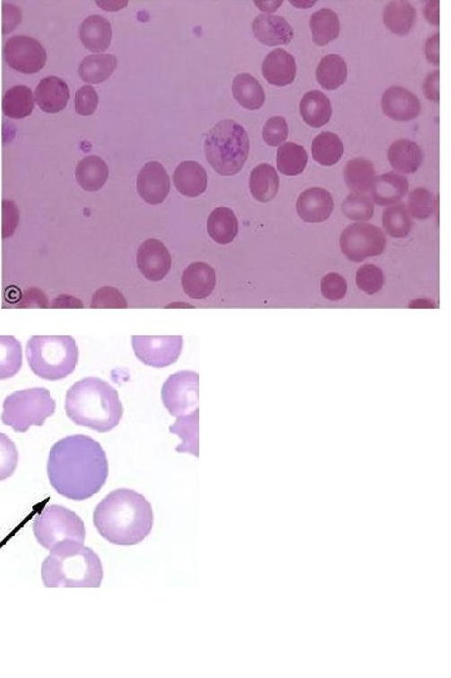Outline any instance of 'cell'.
<instances>
[{
  "mask_svg": "<svg viewBox=\"0 0 451 678\" xmlns=\"http://www.w3.org/2000/svg\"><path fill=\"white\" fill-rule=\"evenodd\" d=\"M47 470L56 493L83 501L100 493L108 479L109 466L100 444L86 435H72L52 447Z\"/></svg>",
  "mask_w": 451,
  "mask_h": 678,
  "instance_id": "1",
  "label": "cell"
},
{
  "mask_svg": "<svg viewBox=\"0 0 451 678\" xmlns=\"http://www.w3.org/2000/svg\"><path fill=\"white\" fill-rule=\"evenodd\" d=\"M93 523L110 544H140L152 532V506L137 491L117 489L98 504Z\"/></svg>",
  "mask_w": 451,
  "mask_h": 678,
  "instance_id": "2",
  "label": "cell"
},
{
  "mask_svg": "<svg viewBox=\"0 0 451 678\" xmlns=\"http://www.w3.org/2000/svg\"><path fill=\"white\" fill-rule=\"evenodd\" d=\"M65 412L75 425L104 434L118 426L123 407L118 392L109 383L88 377L68 390Z\"/></svg>",
  "mask_w": 451,
  "mask_h": 678,
  "instance_id": "3",
  "label": "cell"
},
{
  "mask_svg": "<svg viewBox=\"0 0 451 678\" xmlns=\"http://www.w3.org/2000/svg\"><path fill=\"white\" fill-rule=\"evenodd\" d=\"M47 588H100L103 567L100 557L80 542H63L42 564Z\"/></svg>",
  "mask_w": 451,
  "mask_h": 678,
  "instance_id": "4",
  "label": "cell"
},
{
  "mask_svg": "<svg viewBox=\"0 0 451 678\" xmlns=\"http://www.w3.org/2000/svg\"><path fill=\"white\" fill-rule=\"evenodd\" d=\"M30 370L47 381H61L74 374L78 347L71 336H34L27 343Z\"/></svg>",
  "mask_w": 451,
  "mask_h": 678,
  "instance_id": "5",
  "label": "cell"
},
{
  "mask_svg": "<svg viewBox=\"0 0 451 678\" xmlns=\"http://www.w3.org/2000/svg\"><path fill=\"white\" fill-rule=\"evenodd\" d=\"M204 154L208 163L219 175H238L248 159L250 138L238 122L223 119L208 132Z\"/></svg>",
  "mask_w": 451,
  "mask_h": 678,
  "instance_id": "6",
  "label": "cell"
},
{
  "mask_svg": "<svg viewBox=\"0 0 451 678\" xmlns=\"http://www.w3.org/2000/svg\"><path fill=\"white\" fill-rule=\"evenodd\" d=\"M56 412V401L48 390L15 391L3 403L2 422L15 432H27L31 426H43Z\"/></svg>",
  "mask_w": 451,
  "mask_h": 678,
  "instance_id": "7",
  "label": "cell"
},
{
  "mask_svg": "<svg viewBox=\"0 0 451 678\" xmlns=\"http://www.w3.org/2000/svg\"><path fill=\"white\" fill-rule=\"evenodd\" d=\"M37 542L47 550H52L63 542L86 541V526L77 514L61 506H47L33 523Z\"/></svg>",
  "mask_w": 451,
  "mask_h": 678,
  "instance_id": "8",
  "label": "cell"
},
{
  "mask_svg": "<svg viewBox=\"0 0 451 678\" xmlns=\"http://www.w3.org/2000/svg\"><path fill=\"white\" fill-rule=\"evenodd\" d=\"M385 247L386 238L383 230L371 224H352L340 236V248L343 255L354 263L383 254Z\"/></svg>",
  "mask_w": 451,
  "mask_h": 678,
  "instance_id": "9",
  "label": "cell"
},
{
  "mask_svg": "<svg viewBox=\"0 0 451 678\" xmlns=\"http://www.w3.org/2000/svg\"><path fill=\"white\" fill-rule=\"evenodd\" d=\"M162 401L175 418L198 409L200 376L195 372L182 371L172 374L162 387Z\"/></svg>",
  "mask_w": 451,
  "mask_h": 678,
  "instance_id": "10",
  "label": "cell"
},
{
  "mask_svg": "<svg viewBox=\"0 0 451 678\" xmlns=\"http://www.w3.org/2000/svg\"><path fill=\"white\" fill-rule=\"evenodd\" d=\"M135 356L151 367L163 368L175 364L182 352L181 336H134L132 337Z\"/></svg>",
  "mask_w": 451,
  "mask_h": 678,
  "instance_id": "11",
  "label": "cell"
},
{
  "mask_svg": "<svg viewBox=\"0 0 451 678\" xmlns=\"http://www.w3.org/2000/svg\"><path fill=\"white\" fill-rule=\"evenodd\" d=\"M4 59L9 67L24 75L42 71L47 63V52L40 42L28 36H15L6 40Z\"/></svg>",
  "mask_w": 451,
  "mask_h": 678,
  "instance_id": "12",
  "label": "cell"
},
{
  "mask_svg": "<svg viewBox=\"0 0 451 678\" xmlns=\"http://www.w3.org/2000/svg\"><path fill=\"white\" fill-rule=\"evenodd\" d=\"M137 266L142 276L151 282L165 279L172 267L171 253L162 242L148 239L137 251Z\"/></svg>",
  "mask_w": 451,
  "mask_h": 678,
  "instance_id": "13",
  "label": "cell"
},
{
  "mask_svg": "<svg viewBox=\"0 0 451 678\" xmlns=\"http://www.w3.org/2000/svg\"><path fill=\"white\" fill-rule=\"evenodd\" d=\"M171 180L162 163L152 161L142 167L137 178V191L150 205H160L169 197Z\"/></svg>",
  "mask_w": 451,
  "mask_h": 678,
  "instance_id": "14",
  "label": "cell"
},
{
  "mask_svg": "<svg viewBox=\"0 0 451 678\" xmlns=\"http://www.w3.org/2000/svg\"><path fill=\"white\" fill-rule=\"evenodd\" d=\"M381 106L385 115L397 122L412 121L421 112V101L403 87H391L385 91Z\"/></svg>",
  "mask_w": 451,
  "mask_h": 678,
  "instance_id": "15",
  "label": "cell"
},
{
  "mask_svg": "<svg viewBox=\"0 0 451 678\" xmlns=\"http://www.w3.org/2000/svg\"><path fill=\"white\" fill-rule=\"evenodd\" d=\"M296 210L305 223H324L333 214L334 198L325 189H308L299 195Z\"/></svg>",
  "mask_w": 451,
  "mask_h": 678,
  "instance_id": "16",
  "label": "cell"
},
{
  "mask_svg": "<svg viewBox=\"0 0 451 678\" xmlns=\"http://www.w3.org/2000/svg\"><path fill=\"white\" fill-rule=\"evenodd\" d=\"M182 286L189 298L195 301L206 299L216 286V271L210 264L195 261L183 271Z\"/></svg>",
  "mask_w": 451,
  "mask_h": 678,
  "instance_id": "17",
  "label": "cell"
},
{
  "mask_svg": "<svg viewBox=\"0 0 451 678\" xmlns=\"http://www.w3.org/2000/svg\"><path fill=\"white\" fill-rule=\"evenodd\" d=\"M258 42L266 46H283L293 40V30L285 18L277 15H258L252 23Z\"/></svg>",
  "mask_w": 451,
  "mask_h": 678,
  "instance_id": "18",
  "label": "cell"
},
{
  "mask_svg": "<svg viewBox=\"0 0 451 678\" xmlns=\"http://www.w3.org/2000/svg\"><path fill=\"white\" fill-rule=\"evenodd\" d=\"M296 61L285 49H274L263 63L265 80L273 86L285 87L296 78Z\"/></svg>",
  "mask_w": 451,
  "mask_h": 678,
  "instance_id": "19",
  "label": "cell"
},
{
  "mask_svg": "<svg viewBox=\"0 0 451 678\" xmlns=\"http://www.w3.org/2000/svg\"><path fill=\"white\" fill-rule=\"evenodd\" d=\"M409 190L408 179L396 172H387L375 178L370 189L372 201L380 207L399 203Z\"/></svg>",
  "mask_w": 451,
  "mask_h": 678,
  "instance_id": "20",
  "label": "cell"
},
{
  "mask_svg": "<svg viewBox=\"0 0 451 678\" xmlns=\"http://www.w3.org/2000/svg\"><path fill=\"white\" fill-rule=\"evenodd\" d=\"M38 106L47 113H58L68 105L69 88L65 81L58 77H47L39 82L36 88Z\"/></svg>",
  "mask_w": 451,
  "mask_h": 678,
  "instance_id": "21",
  "label": "cell"
},
{
  "mask_svg": "<svg viewBox=\"0 0 451 678\" xmlns=\"http://www.w3.org/2000/svg\"><path fill=\"white\" fill-rule=\"evenodd\" d=\"M173 182L179 194L187 198H198L206 191L207 172L201 163L185 161L179 163L173 173Z\"/></svg>",
  "mask_w": 451,
  "mask_h": 678,
  "instance_id": "22",
  "label": "cell"
},
{
  "mask_svg": "<svg viewBox=\"0 0 451 678\" xmlns=\"http://www.w3.org/2000/svg\"><path fill=\"white\" fill-rule=\"evenodd\" d=\"M80 38L88 50L102 55L112 43V25L102 15H91L81 25Z\"/></svg>",
  "mask_w": 451,
  "mask_h": 678,
  "instance_id": "23",
  "label": "cell"
},
{
  "mask_svg": "<svg viewBox=\"0 0 451 678\" xmlns=\"http://www.w3.org/2000/svg\"><path fill=\"white\" fill-rule=\"evenodd\" d=\"M299 113L304 119L305 124L311 128H318L329 124L333 116L331 101L326 94L320 91H311L302 97L299 103Z\"/></svg>",
  "mask_w": 451,
  "mask_h": 678,
  "instance_id": "24",
  "label": "cell"
},
{
  "mask_svg": "<svg viewBox=\"0 0 451 678\" xmlns=\"http://www.w3.org/2000/svg\"><path fill=\"white\" fill-rule=\"evenodd\" d=\"M109 178V169L100 156H87L80 161L75 169V179L83 190H100Z\"/></svg>",
  "mask_w": 451,
  "mask_h": 678,
  "instance_id": "25",
  "label": "cell"
},
{
  "mask_svg": "<svg viewBox=\"0 0 451 678\" xmlns=\"http://www.w3.org/2000/svg\"><path fill=\"white\" fill-rule=\"evenodd\" d=\"M387 160L396 172L414 173L421 166L422 151L414 141L399 140L389 147Z\"/></svg>",
  "mask_w": 451,
  "mask_h": 678,
  "instance_id": "26",
  "label": "cell"
},
{
  "mask_svg": "<svg viewBox=\"0 0 451 678\" xmlns=\"http://www.w3.org/2000/svg\"><path fill=\"white\" fill-rule=\"evenodd\" d=\"M207 232L211 239L219 244H230L239 234L238 217L229 207H217L208 216Z\"/></svg>",
  "mask_w": 451,
  "mask_h": 678,
  "instance_id": "27",
  "label": "cell"
},
{
  "mask_svg": "<svg viewBox=\"0 0 451 678\" xmlns=\"http://www.w3.org/2000/svg\"><path fill=\"white\" fill-rule=\"evenodd\" d=\"M232 93L239 105L246 110H251V111L260 110L264 106L265 100H266L264 87L261 86L260 82L254 75L248 74L239 75L233 80Z\"/></svg>",
  "mask_w": 451,
  "mask_h": 678,
  "instance_id": "28",
  "label": "cell"
},
{
  "mask_svg": "<svg viewBox=\"0 0 451 678\" xmlns=\"http://www.w3.org/2000/svg\"><path fill=\"white\" fill-rule=\"evenodd\" d=\"M280 179L276 170L269 163H261L255 167L250 176V191L252 197L260 203H269L279 192Z\"/></svg>",
  "mask_w": 451,
  "mask_h": 678,
  "instance_id": "29",
  "label": "cell"
},
{
  "mask_svg": "<svg viewBox=\"0 0 451 678\" xmlns=\"http://www.w3.org/2000/svg\"><path fill=\"white\" fill-rule=\"evenodd\" d=\"M317 84L325 90H337L348 80V65L339 55L325 56L317 69Z\"/></svg>",
  "mask_w": 451,
  "mask_h": 678,
  "instance_id": "30",
  "label": "cell"
},
{
  "mask_svg": "<svg viewBox=\"0 0 451 678\" xmlns=\"http://www.w3.org/2000/svg\"><path fill=\"white\" fill-rule=\"evenodd\" d=\"M416 12L408 2L387 3L384 11V23L391 33L406 36L414 27Z\"/></svg>",
  "mask_w": 451,
  "mask_h": 678,
  "instance_id": "31",
  "label": "cell"
},
{
  "mask_svg": "<svg viewBox=\"0 0 451 678\" xmlns=\"http://www.w3.org/2000/svg\"><path fill=\"white\" fill-rule=\"evenodd\" d=\"M343 179L354 194L366 195L370 191L375 180L374 163L365 159L349 161L343 170Z\"/></svg>",
  "mask_w": 451,
  "mask_h": 678,
  "instance_id": "32",
  "label": "cell"
},
{
  "mask_svg": "<svg viewBox=\"0 0 451 678\" xmlns=\"http://www.w3.org/2000/svg\"><path fill=\"white\" fill-rule=\"evenodd\" d=\"M118 61L113 55L88 56L80 65L82 81L90 84H100L108 80L116 71Z\"/></svg>",
  "mask_w": 451,
  "mask_h": 678,
  "instance_id": "33",
  "label": "cell"
},
{
  "mask_svg": "<svg viewBox=\"0 0 451 678\" xmlns=\"http://www.w3.org/2000/svg\"><path fill=\"white\" fill-rule=\"evenodd\" d=\"M200 411L189 413V415L179 416L175 425L169 427L172 434L178 435L181 437L182 444L176 447L178 453H188L192 455L198 456V428H200Z\"/></svg>",
  "mask_w": 451,
  "mask_h": 678,
  "instance_id": "34",
  "label": "cell"
},
{
  "mask_svg": "<svg viewBox=\"0 0 451 678\" xmlns=\"http://www.w3.org/2000/svg\"><path fill=\"white\" fill-rule=\"evenodd\" d=\"M310 28L315 44L321 47L326 46L339 38V17L331 9H321L311 15Z\"/></svg>",
  "mask_w": 451,
  "mask_h": 678,
  "instance_id": "35",
  "label": "cell"
},
{
  "mask_svg": "<svg viewBox=\"0 0 451 678\" xmlns=\"http://www.w3.org/2000/svg\"><path fill=\"white\" fill-rule=\"evenodd\" d=\"M34 110V96L30 87L14 86L6 91L3 99V112L6 118L21 119L28 118Z\"/></svg>",
  "mask_w": 451,
  "mask_h": 678,
  "instance_id": "36",
  "label": "cell"
},
{
  "mask_svg": "<svg viewBox=\"0 0 451 678\" xmlns=\"http://www.w3.org/2000/svg\"><path fill=\"white\" fill-rule=\"evenodd\" d=\"M343 144L339 136L333 132H323L312 142V156L323 166H334L342 160Z\"/></svg>",
  "mask_w": 451,
  "mask_h": 678,
  "instance_id": "37",
  "label": "cell"
},
{
  "mask_svg": "<svg viewBox=\"0 0 451 678\" xmlns=\"http://www.w3.org/2000/svg\"><path fill=\"white\" fill-rule=\"evenodd\" d=\"M23 365L21 342L13 336H0V380L14 377Z\"/></svg>",
  "mask_w": 451,
  "mask_h": 678,
  "instance_id": "38",
  "label": "cell"
},
{
  "mask_svg": "<svg viewBox=\"0 0 451 678\" xmlns=\"http://www.w3.org/2000/svg\"><path fill=\"white\" fill-rule=\"evenodd\" d=\"M308 156L304 147L287 142L277 151V169L286 176H298L304 172Z\"/></svg>",
  "mask_w": 451,
  "mask_h": 678,
  "instance_id": "39",
  "label": "cell"
},
{
  "mask_svg": "<svg viewBox=\"0 0 451 678\" xmlns=\"http://www.w3.org/2000/svg\"><path fill=\"white\" fill-rule=\"evenodd\" d=\"M385 232L393 238H406L412 232V220L405 204H397L385 209L383 214Z\"/></svg>",
  "mask_w": 451,
  "mask_h": 678,
  "instance_id": "40",
  "label": "cell"
},
{
  "mask_svg": "<svg viewBox=\"0 0 451 678\" xmlns=\"http://www.w3.org/2000/svg\"><path fill=\"white\" fill-rule=\"evenodd\" d=\"M437 198L424 188L415 189L409 195L408 211L415 219L425 220L433 216L437 209Z\"/></svg>",
  "mask_w": 451,
  "mask_h": 678,
  "instance_id": "41",
  "label": "cell"
},
{
  "mask_svg": "<svg viewBox=\"0 0 451 678\" xmlns=\"http://www.w3.org/2000/svg\"><path fill=\"white\" fill-rule=\"evenodd\" d=\"M343 213L355 222H368L374 216V204L368 195H349L343 201Z\"/></svg>",
  "mask_w": 451,
  "mask_h": 678,
  "instance_id": "42",
  "label": "cell"
},
{
  "mask_svg": "<svg viewBox=\"0 0 451 678\" xmlns=\"http://www.w3.org/2000/svg\"><path fill=\"white\" fill-rule=\"evenodd\" d=\"M384 283L383 270L374 264H365L356 271V284L366 295H377L383 289Z\"/></svg>",
  "mask_w": 451,
  "mask_h": 678,
  "instance_id": "43",
  "label": "cell"
},
{
  "mask_svg": "<svg viewBox=\"0 0 451 678\" xmlns=\"http://www.w3.org/2000/svg\"><path fill=\"white\" fill-rule=\"evenodd\" d=\"M19 462L17 446L11 438L0 432V481L14 474Z\"/></svg>",
  "mask_w": 451,
  "mask_h": 678,
  "instance_id": "44",
  "label": "cell"
},
{
  "mask_svg": "<svg viewBox=\"0 0 451 678\" xmlns=\"http://www.w3.org/2000/svg\"><path fill=\"white\" fill-rule=\"evenodd\" d=\"M127 307L125 295L113 286H103V288L98 289L91 303V309H125Z\"/></svg>",
  "mask_w": 451,
  "mask_h": 678,
  "instance_id": "45",
  "label": "cell"
},
{
  "mask_svg": "<svg viewBox=\"0 0 451 678\" xmlns=\"http://www.w3.org/2000/svg\"><path fill=\"white\" fill-rule=\"evenodd\" d=\"M348 283L345 277L337 273L327 274L321 282V293L327 301L339 302L345 298Z\"/></svg>",
  "mask_w": 451,
  "mask_h": 678,
  "instance_id": "46",
  "label": "cell"
},
{
  "mask_svg": "<svg viewBox=\"0 0 451 678\" xmlns=\"http://www.w3.org/2000/svg\"><path fill=\"white\" fill-rule=\"evenodd\" d=\"M289 136V125L286 119L276 116L270 119L264 126L263 137L269 146H280L282 142L286 141Z\"/></svg>",
  "mask_w": 451,
  "mask_h": 678,
  "instance_id": "47",
  "label": "cell"
},
{
  "mask_svg": "<svg viewBox=\"0 0 451 678\" xmlns=\"http://www.w3.org/2000/svg\"><path fill=\"white\" fill-rule=\"evenodd\" d=\"M75 111L81 116H91L96 112L100 96L93 87L84 86L75 93Z\"/></svg>",
  "mask_w": 451,
  "mask_h": 678,
  "instance_id": "48",
  "label": "cell"
},
{
  "mask_svg": "<svg viewBox=\"0 0 451 678\" xmlns=\"http://www.w3.org/2000/svg\"><path fill=\"white\" fill-rule=\"evenodd\" d=\"M22 22V13L18 6L11 3H3V33L15 30V27Z\"/></svg>",
  "mask_w": 451,
  "mask_h": 678,
  "instance_id": "49",
  "label": "cell"
},
{
  "mask_svg": "<svg viewBox=\"0 0 451 678\" xmlns=\"http://www.w3.org/2000/svg\"><path fill=\"white\" fill-rule=\"evenodd\" d=\"M439 77V71H435L428 75L424 84L425 94H427L429 100L434 101V102L440 101Z\"/></svg>",
  "mask_w": 451,
  "mask_h": 678,
  "instance_id": "50",
  "label": "cell"
},
{
  "mask_svg": "<svg viewBox=\"0 0 451 678\" xmlns=\"http://www.w3.org/2000/svg\"><path fill=\"white\" fill-rule=\"evenodd\" d=\"M439 43V34H435V36L431 37L427 43L428 61L437 66L440 63Z\"/></svg>",
  "mask_w": 451,
  "mask_h": 678,
  "instance_id": "51",
  "label": "cell"
},
{
  "mask_svg": "<svg viewBox=\"0 0 451 678\" xmlns=\"http://www.w3.org/2000/svg\"><path fill=\"white\" fill-rule=\"evenodd\" d=\"M425 17L429 23L439 24V2H429L425 9Z\"/></svg>",
  "mask_w": 451,
  "mask_h": 678,
  "instance_id": "52",
  "label": "cell"
},
{
  "mask_svg": "<svg viewBox=\"0 0 451 678\" xmlns=\"http://www.w3.org/2000/svg\"><path fill=\"white\" fill-rule=\"evenodd\" d=\"M53 307L83 308V304H82V303L78 301L77 298H74V296L62 295L59 296V298H56V301L55 304H53Z\"/></svg>",
  "mask_w": 451,
  "mask_h": 678,
  "instance_id": "53",
  "label": "cell"
},
{
  "mask_svg": "<svg viewBox=\"0 0 451 678\" xmlns=\"http://www.w3.org/2000/svg\"><path fill=\"white\" fill-rule=\"evenodd\" d=\"M128 2H97V5L107 12H117L127 6Z\"/></svg>",
  "mask_w": 451,
  "mask_h": 678,
  "instance_id": "54",
  "label": "cell"
},
{
  "mask_svg": "<svg viewBox=\"0 0 451 678\" xmlns=\"http://www.w3.org/2000/svg\"><path fill=\"white\" fill-rule=\"evenodd\" d=\"M256 4L258 6H260L261 11L273 13V12L276 11L277 6H280L281 4H282V2L271 3V4H270V3L256 2Z\"/></svg>",
  "mask_w": 451,
  "mask_h": 678,
  "instance_id": "55",
  "label": "cell"
}]
</instances>
